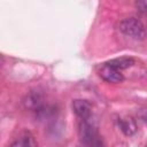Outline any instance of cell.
<instances>
[{
    "label": "cell",
    "instance_id": "obj_2",
    "mask_svg": "<svg viewBox=\"0 0 147 147\" xmlns=\"http://www.w3.org/2000/svg\"><path fill=\"white\" fill-rule=\"evenodd\" d=\"M79 137L80 141L87 147H103L102 140L98 134L96 129L87 119H82L79 124Z\"/></svg>",
    "mask_w": 147,
    "mask_h": 147
},
{
    "label": "cell",
    "instance_id": "obj_10",
    "mask_svg": "<svg viewBox=\"0 0 147 147\" xmlns=\"http://www.w3.org/2000/svg\"><path fill=\"white\" fill-rule=\"evenodd\" d=\"M141 118L147 123V109H146V110H144V111L141 113Z\"/></svg>",
    "mask_w": 147,
    "mask_h": 147
},
{
    "label": "cell",
    "instance_id": "obj_5",
    "mask_svg": "<svg viewBox=\"0 0 147 147\" xmlns=\"http://www.w3.org/2000/svg\"><path fill=\"white\" fill-rule=\"evenodd\" d=\"M72 110L80 119H87L91 116L92 106L87 100L83 99H75L72 101Z\"/></svg>",
    "mask_w": 147,
    "mask_h": 147
},
{
    "label": "cell",
    "instance_id": "obj_4",
    "mask_svg": "<svg viewBox=\"0 0 147 147\" xmlns=\"http://www.w3.org/2000/svg\"><path fill=\"white\" fill-rule=\"evenodd\" d=\"M42 101H44V98H42V94L39 91H31L25 96V99L23 100V103H24L26 109H31V110L37 113L40 108L44 107Z\"/></svg>",
    "mask_w": 147,
    "mask_h": 147
},
{
    "label": "cell",
    "instance_id": "obj_3",
    "mask_svg": "<svg viewBox=\"0 0 147 147\" xmlns=\"http://www.w3.org/2000/svg\"><path fill=\"white\" fill-rule=\"evenodd\" d=\"M99 75L107 83L117 84V83H122L124 80V76L119 70H117L115 68H111V67H109L105 63L101 67V69L99 70Z\"/></svg>",
    "mask_w": 147,
    "mask_h": 147
},
{
    "label": "cell",
    "instance_id": "obj_1",
    "mask_svg": "<svg viewBox=\"0 0 147 147\" xmlns=\"http://www.w3.org/2000/svg\"><path fill=\"white\" fill-rule=\"evenodd\" d=\"M118 30L137 40H142L146 36V30L142 22L136 17H126L118 24Z\"/></svg>",
    "mask_w": 147,
    "mask_h": 147
},
{
    "label": "cell",
    "instance_id": "obj_6",
    "mask_svg": "<svg viewBox=\"0 0 147 147\" xmlns=\"http://www.w3.org/2000/svg\"><path fill=\"white\" fill-rule=\"evenodd\" d=\"M118 126L121 129V131L130 137V136H133L137 131V124L134 122V119L132 117H122V118H118Z\"/></svg>",
    "mask_w": 147,
    "mask_h": 147
},
{
    "label": "cell",
    "instance_id": "obj_7",
    "mask_svg": "<svg viewBox=\"0 0 147 147\" xmlns=\"http://www.w3.org/2000/svg\"><path fill=\"white\" fill-rule=\"evenodd\" d=\"M105 64H107V65H109L111 68H115V69L121 71L123 69H127V68L132 67L134 64V60L132 57H129V56H123V57H117V59L109 60Z\"/></svg>",
    "mask_w": 147,
    "mask_h": 147
},
{
    "label": "cell",
    "instance_id": "obj_8",
    "mask_svg": "<svg viewBox=\"0 0 147 147\" xmlns=\"http://www.w3.org/2000/svg\"><path fill=\"white\" fill-rule=\"evenodd\" d=\"M11 147H37V142L30 133H25L17 138L11 145Z\"/></svg>",
    "mask_w": 147,
    "mask_h": 147
},
{
    "label": "cell",
    "instance_id": "obj_9",
    "mask_svg": "<svg viewBox=\"0 0 147 147\" xmlns=\"http://www.w3.org/2000/svg\"><path fill=\"white\" fill-rule=\"evenodd\" d=\"M136 8L141 14H147V1H137Z\"/></svg>",
    "mask_w": 147,
    "mask_h": 147
}]
</instances>
